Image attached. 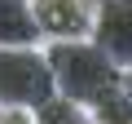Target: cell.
Listing matches in <instances>:
<instances>
[{
	"label": "cell",
	"mask_w": 132,
	"mask_h": 124,
	"mask_svg": "<svg viewBox=\"0 0 132 124\" xmlns=\"http://www.w3.org/2000/svg\"><path fill=\"white\" fill-rule=\"evenodd\" d=\"M123 93H128V98H132V67H128V71H123Z\"/></svg>",
	"instance_id": "obj_9"
},
{
	"label": "cell",
	"mask_w": 132,
	"mask_h": 124,
	"mask_svg": "<svg viewBox=\"0 0 132 124\" xmlns=\"http://www.w3.org/2000/svg\"><path fill=\"white\" fill-rule=\"evenodd\" d=\"M0 124H35L31 111H0Z\"/></svg>",
	"instance_id": "obj_8"
},
{
	"label": "cell",
	"mask_w": 132,
	"mask_h": 124,
	"mask_svg": "<svg viewBox=\"0 0 132 124\" xmlns=\"http://www.w3.org/2000/svg\"><path fill=\"white\" fill-rule=\"evenodd\" d=\"M57 93L44 44H5L0 49V111H40Z\"/></svg>",
	"instance_id": "obj_2"
},
{
	"label": "cell",
	"mask_w": 132,
	"mask_h": 124,
	"mask_svg": "<svg viewBox=\"0 0 132 124\" xmlns=\"http://www.w3.org/2000/svg\"><path fill=\"white\" fill-rule=\"evenodd\" d=\"M93 40L119 71L132 67V0H97L93 5Z\"/></svg>",
	"instance_id": "obj_4"
},
{
	"label": "cell",
	"mask_w": 132,
	"mask_h": 124,
	"mask_svg": "<svg viewBox=\"0 0 132 124\" xmlns=\"http://www.w3.org/2000/svg\"><path fill=\"white\" fill-rule=\"evenodd\" d=\"M35 124H97V115H93L84 102H71V98L53 93V98L35 111Z\"/></svg>",
	"instance_id": "obj_6"
},
{
	"label": "cell",
	"mask_w": 132,
	"mask_h": 124,
	"mask_svg": "<svg viewBox=\"0 0 132 124\" xmlns=\"http://www.w3.org/2000/svg\"><path fill=\"white\" fill-rule=\"evenodd\" d=\"M5 44H44L31 0H0V49Z\"/></svg>",
	"instance_id": "obj_5"
},
{
	"label": "cell",
	"mask_w": 132,
	"mask_h": 124,
	"mask_svg": "<svg viewBox=\"0 0 132 124\" xmlns=\"http://www.w3.org/2000/svg\"><path fill=\"white\" fill-rule=\"evenodd\" d=\"M44 53H48L57 93L71 102H84L88 111L123 89V71L106 58V49L93 36L88 40H53V44H44Z\"/></svg>",
	"instance_id": "obj_1"
},
{
	"label": "cell",
	"mask_w": 132,
	"mask_h": 124,
	"mask_svg": "<svg viewBox=\"0 0 132 124\" xmlns=\"http://www.w3.org/2000/svg\"><path fill=\"white\" fill-rule=\"evenodd\" d=\"M93 115H97V124H132V98L119 89L114 98H106L101 106H93Z\"/></svg>",
	"instance_id": "obj_7"
},
{
	"label": "cell",
	"mask_w": 132,
	"mask_h": 124,
	"mask_svg": "<svg viewBox=\"0 0 132 124\" xmlns=\"http://www.w3.org/2000/svg\"><path fill=\"white\" fill-rule=\"evenodd\" d=\"M93 5L97 0H31L40 40H88L93 36Z\"/></svg>",
	"instance_id": "obj_3"
}]
</instances>
